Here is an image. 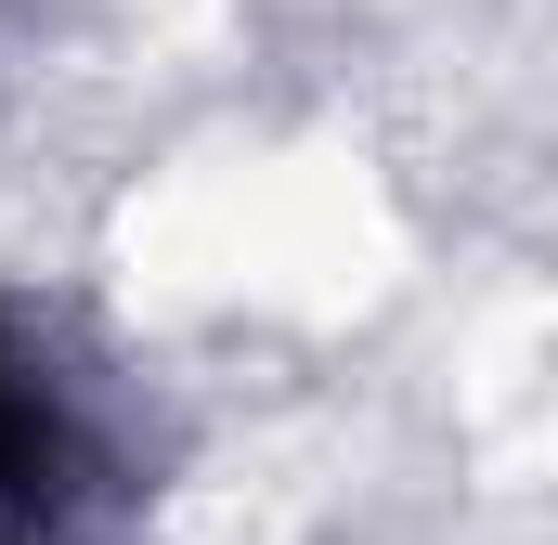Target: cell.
<instances>
[{
    "instance_id": "6da1fadb",
    "label": "cell",
    "mask_w": 558,
    "mask_h": 545,
    "mask_svg": "<svg viewBox=\"0 0 558 545\" xmlns=\"http://www.w3.org/2000/svg\"><path fill=\"white\" fill-rule=\"evenodd\" d=\"M52 481H65V428H52V390L13 364V338H0V520H39L52 507Z\"/></svg>"
}]
</instances>
